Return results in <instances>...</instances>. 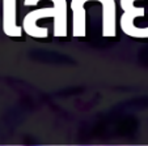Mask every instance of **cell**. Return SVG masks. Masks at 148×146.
I'll return each mask as SVG.
<instances>
[{
	"instance_id": "1",
	"label": "cell",
	"mask_w": 148,
	"mask_h": 146,
	"mask_svg": "<svg viewBox=\"0 0 148 146\" xmlns=\"http://www.w3.org/2000/svg\"><path fill=\"white\" fill-rule=\"evenodd\" d=\"M41 0H24L25 7L37 5ZM54 4V7L37 8L30 11L23 20V30L29 37L38 39H45L49 35V29L38 26L37 22L42 18H54V37L64 38L67 37V0H49Z\"/></svg>"
},
{
	"instance_id": "2",
	"label": "cell",
	"mask_w": 148,
	"mask_h": 146,
	"mask_svg": "<svg viewBox=\"0 0 148 146\" xmlns=\"http://www.w3.org/2000/svg\"><path fill=\"white\" fill-rule=\"evenodd\" d=\"M98 1L102 5V37L112 38L117 34V5L115 0H71L70 8L72 11V34L76 38L87 35V13L85 3Z\"/></svg>"
},
{
	"instance_id": "3",
	"label": "cell",
	"mask_w": 148,
	"mask_h": 146,
	"mask_svg": "<svg viewBox=\"0 0 148 146\" xmlns=\"http://www.w3.org/2000/svg\"><path fill=\"white\" fill-rule=\"evenodd\" d=\"M135 1L138 0H121V8H122L123 13L121 16L119 25L121 30L126 34V35L131 37L134 29L136 28L134 24L136 17H144V7H136Z\"/></svg>"
},
{
	"instance_id": "4",
	"label": "cell",
	"mask_w": 148,
	"mask_h": 146,
	"mask_svg": "<svg viewBox=\"0 0 148 146\" xmlns=\"http://www.w3.org/2000/svg\"><path fill=\"white\" fill-rule=\"evenodd\" d=\"M17 0H3V31L7 37L18 38L23 35V26L17 25Z\"/></svg>"
},
{
	"instance_id": "5",
	"label": "cell",
	"mask_w": 148,
	"mask_h": 146,
	"mask_svg": "<svg viewBox=\"0 0 148 146\" xmlns=\"http://www.w3.org/2000/svg\"><path fill=\"white\" fill-rule=\"evenodd\" d=\"M131 38L136 39H148V26L147 28H135L131 34Z\"/></svg>"
}]
</instances>
